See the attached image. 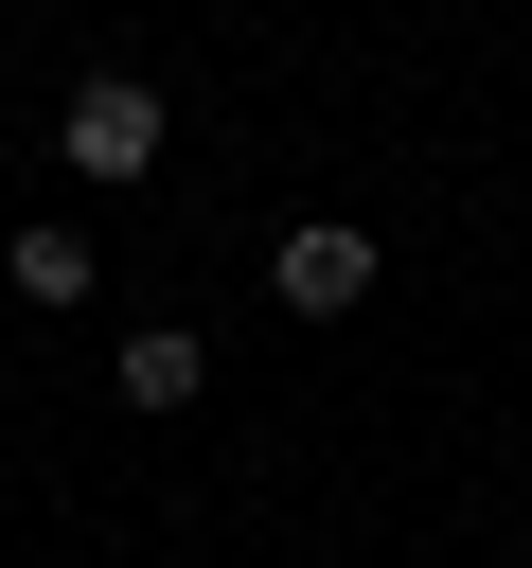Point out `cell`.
<instances>
[{"label": "cell", "instance_id": "1", "mask_svg": "<svg viewBox=\"0 0 532 568\" xmlns=\"http://www.w3.org/2000/svg\"><path fill=\"white\" fill-rule=\"evenodd\" d=\"M53 160H71V178H142V160H160V89H142V71H89L71 124H53Z\"/></svg>", "mask_w": 532, "mask_h": 568}, {"label": "cell", "instance_id": "2", "mask_svg": "<svg viewBox=\"0 0 532 568\" xmlns=\"http://www.w3.org/2000/svg\"><path fill=\"white\" fill-rule=\"evenodd\" d=\"M266 284H284V320H355V302H372V231H284Z\"/></svg>", "mask_w": 532, "mask_h": 568}, {"label": "cell", "instance_id": "3", "mask_svg": "<svg viewBox=\"0 0 532 568\" xmlns=\"http://www.w3.org/2000/svg\"><path fill=\"white\" fill-rule=\"evenodd\" d=\"M106 266H89V231H18V302H89Z\"/></svg>", "mask_w": 532, "mask_h": 568}, {"label": "cell", "instance_id": "4", "mask_svg": "<svg viewBox=\"0 0 532 568\" xmlns=\"http://www.w3.org/2000/svg\"><path fill=\"white\" fill-rule=\"evenodd\" d=\"M124 408H195V337H124Z\"/></svg>", "mask_w": 532, "mask_h": 568}]
</instances>
